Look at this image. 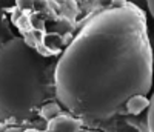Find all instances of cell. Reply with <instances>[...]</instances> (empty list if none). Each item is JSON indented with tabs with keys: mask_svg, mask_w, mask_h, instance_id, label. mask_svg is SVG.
<instances>
[{
	"mask_svg": "<svg viewBox=\"0 0 154 132\" xmlns=\"http://www.w3.org/2000/svg\"><path fill=\"white\" fill-rule=\"evenodd\" d=\"M152 74L143 11L111 6L89 19L56 62V98L82 120L106 122L130 98L149 94Z\"/></svg>",
	"mask_w": 154,
	"mask_h": 132,
	"instance_id": "6da1fadb",
	"label": "cell"
},
{
	"mask_svg": "<svg viewBox=\"0 0 154 132\" xmlns=\"http://www.w3.org/2000/svg\"><path fill=\"white\" fill-rule=\"evenodd\" d=\"M53 64L25 38L0 43V122H25L56 97Z\"/></svg>",
	"mask_w": 154,
	"mask_h": 132,
	"instance_id": "7a4b0ae2",
	"label": "cell"
},
{
	"mask_svg": "<svg viewBox=\"0 0 154 132\" xmlns=\"http://www.w3.org/2000/svg\"><path fill=\"white\" fill-rule=\"evenodd\" d=\"M148 108H149V98L146 95H136V97L128 100L126 106H125V111L128 114L137 115V114H140L142 111H145Z\"/></svg>",
	"mask_w": 154,
	"mask_h": 132,
	"instance_id": "3957f363",
	"label": "cell"
},
{
	"mask_svg": "<svg viewBox=\"0 0 154 132\" xmlns=\"http://www.w3.org/2000/svg\"><path fill=\"white\" fill-rule=\"evenodd\" d=\"M60 112H62V108H60V103L59 101H49V103H46L45 106L40 109V114L45 120H54V118H57L59 115H60Z\"/></svg>",
	"mask_w": 154,
	"mask_h": 132,
	"instance_id": "277c9868",
	"label": "cell"
},
{
	"mask_svg": "<svg viewBox=\"0 0 154 132\" xmlns=\"http://www.w3.org/2000/svg\"><path fill=\"white\" fill-rule=\"evenodd\" d=\"M146 124H148V132H154V92L149 98V108H148V115H146Z\"/></svg>",
	"mask_w": 154,
	"mask_h": 132,
	"instance_id": "5b68a950",
	"label": "cell"
},
{
	"mask_svg": "<svg viewBox=\"0 0 154 132\" xmlns=\"http://www.w3.org/2000/svg\"><path fill=\"white\" fill-rule=\"evenodd\" d=\"M35 0H16V3L20 9H28V8H32Z\"/></svg>",
	"mask_w": 154,
	"mask_h": 132,
	"instance_id": "8992f818",
	"label": "cell"
},
{
	"mask_svg": "<svg viewBox=\"0 0 154 132\" xmlns=\"http://www.w3.org/2000/svg\"><path fill=\"white\" fill-rule=\"evenodd\" d=\"M112 8H123V6H126L128 3H126V0H112Z\"/></svg>",
	"mask_w": 154,
	"mask_h": 132,
	"instance_id": "52a82bcc",
	"label": "cell"
},
{
	"mask_svg": "<svg viewBox=\"0 0 154 132\" xmlns=\"http://www.w3.org/2000/svg\"><path fill=\"white\" fill-rule=\"evenodd\" d=\"M146 5H148V9H149L151 16L154 19V0H146Z\"/></svg>",
	"mask_w": 154,
	"mask_h": 132,
	"instance_id": "ba28073f",
	"label": "cell"
},
{
	"mask_svg": "<svg viewBox=\"0 0 154 132\" xmlns=\"http://www.w3.org/2000/svg\"><path fill=\"white\" fill-rule=\"evenodd\" d=\"M28 132H35V130H28Z\"/></svg>",
	"mask_w": 154,
	"mask_h": 132,
	"instance_id": "9c48e42d",
	"label": "cell"
}]
</instances>
